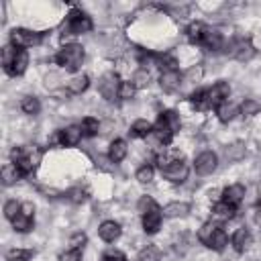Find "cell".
<instances>
[{"instance_id": "25", "label": "cell", "mask_w": 261, "mask_h": 261, "mask_svg": "<svg viewBox=\"0 0 261 261\" xmlns=\"http://www.w3.org/2000/svg\"><path fill=\"white\" fill-rule=\"evenodd\" d=\"M151 130H153V124L149 120H145V118H139V120H135L130 124V130L128 133L133 137H137V139H147L151 135Z\"/></svg>"}, {"instance_id": "16", "label": "cell", "mask_w": 261, "mask_h": 261, "mask_svg": "<svg viewBox=\"0 0 261 261\" xmlns=\"http://www.w3.org/2000/svg\"><path fill=\"white\" fill-rule=\"evenodd\" d=\"M200 45H204V49H208V51H218V49H222V45H224V39H222V35L216 31V29H206V33H204V37H202V43Z\"/></svg>"}, {"instance_id": "43", "label": "cell", "mask_w": 261, "mask_h": 261, "mask_svg": "<svg viewBox=\"0 0 261 261\" xmlns=\"http://www.w3.org/2000/svg\"><path fill=\"white\" fill-rule=\"evenodd\" d=\"M86 243H88V237H86L84 232H75V234H71V239H69V249L82 251Z\"/></svg>"}, {"instance_id": "15", "label": "cell", "mask_w": 261, "mask_h": 261, "mask_svg": "<svg viewBox=\"0 0 261 261\" xmlns=\"http://www.w3.org/2000/svg\"><path fill=\"white\" fill-rule=\"evenodd\" d=\"M98 234H100L102 241L114 243V241L120 237V224L114 222V220H104V222L98 226Z\"/></svg>"}, {"instance_id": "19", "label": "cell", "mask_w": 261, "mask_h": 261, "mask_svg": "<svg viewBox=\"0 0 261 261\" xmlns=\"http://www.w3.org/2000/svg\"><path fill=\"white\" fill-rule=\"evenodd\" d=\"M234 212H237L234 206H230V204H226L224 200H220V202H216L214 208H212V220H214V222L230 220V218L234 216Z\"/></svg>"}, {"instance_id": "14", "label": "cell", "mask_w": 261, "mask_h": 261, "mask_svg": "<svg viewBox=\"0 0 261 261\" xmlns=\"http://www.w3.org/2000/svg\"><path fill=\"white\" fill-rule=\"evenodd\" d=\"M157 124H161L163 128H167V130H171L175 135L179 130V126H181V118H179V114L175 110H165V112L159 114Z\"/></svg>"}, {"instance_id": "2", "label": "cell", "mask_w": 261, "mask_h": 261, "mask_svg": "<svg viewBox=\"0 0 261 261\" xmlns=\"http://www.w3.org/2000/svg\"><path fill=\"white\" fill-rule=\"evenodd\" d=\"M84 57H86L84 47H82V45H77V43H69V45H63V47L55 53V63H57V65H61L63 69L75 71L77 67H82Z\"/></svg>"}, {"instance_id": "34", "label": "cell", "mask_w": 261, "mask_h": 261, "mask_svg": "<svg viewBox=\"0 0 261 261\" xmlns=\"http://www.w3.org/2000/svg\"><path fill=\"white\" fill-rule=\"evenodd\" d=\"M137 261H161V253L157 247L149 245V247L141 249V253L137 255Z\"/></svg>"}, {"instance_id": "32", "label": "cell", "mask_w": 261, "mask_h": 261, "mask_svg": "<svg viewBox=\"0 0 261 261\" xmlns=\"http://www.w3.org/2000/svg\"><path fill=\"white\" fill-rule=\"evenodd\" d=\"M218 226H220V224H218V222H214V220H208V222H204V224L200 226V230H198V241H200L202 245H206Z\"/></svg>"}, {"instance_id": "11", "label": "cell", "mask_w": 261, "mask_h": 261, "mask_svg": "<svg viewBox=\"0 0 261 261\" xmlns=\"http://www.w3.org/2000/svg\"><path fill=\"white\" fill-rule=\"evenodd\" d=\"M82 137H84L82 126L71 124V126L59 130V145H63V147H75V145H80Z\"/></svg>"}, {"instance_id": "27", "label": "cell", "mask_w": 261, "mask_h": 261, "mask_svg": "<svg viewBox=\"0 0 261 261\" xmlns=\"http://www.w3.org/2000/svg\"><path fill=\"white\" fill-rule=\"evenodd\" d=\"M237 114H239V108L234 104H228V102H224V104H220L216 108V116H218L220 122H230Z\"/></svg>"}, {"instance_id": "37", "label": "cell", "mask_w": 261, "mask_h": 261, "mask_svg": "<svg viewBox=\"0 0 261 261\" xmlns=\"http://www.w3.org/2000/svg\"><path fill=\"white\" fill-rule=\"evenodd\" d=\"M16 55H18V47H14L12 43L10 45H6L4 49H2V65H4V69L16 59Z\"/></svg>"}, {"instance_id": "28", "label": "cell", "mask_w": 261, "mask_h": 261, "mask_svg": "<svg viewBox=\"0 0 261 261\" xmlns=\"http://www.w3.org/2000/svg\"><path fill=\"white\" fill-rule=\"evenodd\" d=\"M206 24L204 22H192L190 27H188V31H186V35H188V39H190V43H202V37H204V33H206Z\"/></svg>"}, {"instance_id": "44", "label": "cell", "mask_w": 261, "mask_h": 261, "mask_svg": "<svg viewBox=\"0 0 261 261\" xmlns=\"http://www.w3.org/2000/svg\"><path fill=\"white\" fill-rule=\"evenodd\" d=\"M59 261H82V251H77V249H67L65 253L59 255Z\"/></svg>"}, {"instance_id": "5", "label": "cell", "mask_w": 261, "mask_h": 261, "mask_svg": "<svg viewBox=\"0 0 261 261\" xmlns=\"http://www.w3.org/2000/svg\"><path fill=\"white\" fill-rule=\"evenodd\" d=\"M161 171H163V177H165L167 181H171V184H184V181L188 179L190 167H188V163H186L184 159H175V161H171L167 167H163Z\"/></svg>"}, {"instance_id": "21", "label": "cell", "mask_w": 261, "mask_h": 261, "mask_svg": "<svg viewBox=\"0 0 261 261\" xmlns=\"http://www.w3.org/2000/svg\"><path fill=\"white\" fill-rule=\"evenodd\" d=\"M88 86H90V77H88L86 73H77V75H73V77L67 82V92L73 94V96H77V94L86 92Z\"/></svg>"}, {"instance_id": "3", "label": "cell", "mask_w": 261, "mask_h": 261, "mask_svg": "<svg viewBox=\"0 0 261 261\" xmlns=\"http://www.w3.org/2000/svg\"><path fill=\"white\" fill-rule=\"evenodd\" d=\"M10 41L14 47L18 49H27V47H35L43 41V35L37 33V31H31V29H14L10 33Z\"/></svg>"}, {"instance_id": "30", "label": "cell", "mask_w": 261, "mask_h": 261, "mask_svg": "<svg viewBox=\"0 0 261 261\" xmlns=\"http://www.w3.org/2000/svg\"><path fill=\"white\" fill-rule=\"evenodd\" d=\"M20 110H22L24 114H31V116L39 114V112H41V102H39V98H35V96H24L22 102H20Z\"/></svg>"}, {"instance_id": "39", "label": "cell", "mask_w": 261, "mask_h": 261, "mask_svg": "<svg viewBox=\"0 0 261 261\" xmlns=\"http://www.w3.org/2000/svg\"><path fill=\"white\" fill-rule=\"evenodd\" d=\"M67 200L69 202H73V204H84L86 200H88V192L84 190V188H71L69 192H67Z\"/></svg>"}, {"instance_id": "9", "label": "cell", "mask_w": 261, "mask_h": 261, "mask_svg": "<svg viewBox=\"0 0 261 261\" xmlns=\"http://www.w3.org/2000/svg\"><path fill=\"white\" fill-rule=\"evenodd\" d=\"M208 92V102H210V108H218L220 104L228 102V96H230V86L228 82H216Z\"/></svg>"}, {"instance_id": "46", "label": "cell", "mask_w": 261, "mask_h": 261, "mask_svg": "<svg viewBox=\"0 0 261 261\" xmlns=\"http://www.w3.org/2000/svg\"><path fill=\"white\" fill-rule=\"evenodd\" d=\"M243 153H245L243 145H232V147H228V151H226V157H230V159H239Z\"/></svg>"}, {"instance_id": "38", "label": "cell", "mask_w": 261, "mask_h": 261, "mask_svg": "<svg viewBox=\"0 0 261 261\" xmlns=\"http://www.w3.org/2000/svg\"><path fill=\"white\" fill-rule=\"evenodd\" d=\"M149 77H151V75H149V71H147L145 67H141V69H137V71L133 73V80H130V82H133V84H135V88L139 90V88H145V86L149 84Z\"/></svg>"}, {"instance_id": "35", "label": "cell", "mask_w": 261, "mask_h": 261, "mask_svg": "<svg viewBox=\"0 0 261 261\" xmlns=\"http://www.w3.org/2000/svg\"><path fill=\"white\" fill-rule=\"evenodd\" d=\"M259 110H261V104H259L257 100L247 98V100L241 104V114H243V116H255V114H259Z\"/></svg>"}, {"instance_id": "13", "label": "cell", "mask_w": 261, "mask_h": 261, "mask_svg": "<svg viewBox=\"0 0 261 261\" xmlns=\"http://www.w3.org/2000/svg\"><path fill=\"white\" fill-rule=\"evenodd\" d=\"M161 220H163V212H161V208H155V210L143 214V230H145L147 234L157 232V230L161 228Z\"/></svg>"}, {"instance_id": "12", "label": "cell", "mask_w": 261, "mask_h": 261, "mask_svg": "<svg viewBox=\"0 0 261 261\" xmlns=\"http://www.w3.org/2000/svg\"><path fill=\"white\" fill-rule=\"evenodd\" d=\"M222 200H224L226 204L239 208V204L245 200V186H243V184H230L228 188H224Z\"/></svg>"}, {"instance_id": "22", "label": "cell", "mask_w": 261, "mask_h": 261, "mask_svg": "<svg viewBox=\"0 0 261 261\" xmlns=\"http://www.w3.org/2000/svg\"><path fill=\"white\" fill-rule=\"evenodd\" d=\"M163 216L165 218H179V216H186L190 212V204L186 202H169L167 206H163Z\"/></svg>"}, {"instance_id": "31", "label": "cell", "mask_w": 261, "mask_h": 261, "mask_svg": "<svg viewBox=\"0 0 261 261\" xmlns=\"http://www.w3.org/2000/svg\"><path fill=\"white\" fill-rule=\"evenodd\" d=\"M80 126H82V130H84V137H96L98 130H100V120L94 118V116H86Z\"/></svg>"}, {"instance_id": "47", "label": "cell", "mask_w": 261, "mask_h": 261, "mask_svg": "<svg viewBox=\"0 0 261 261\" xmlns=\"http://www.w3.org/2000/svg\"><path fill=\"white\" fill-rule=\"evenodd\" d=\"M253 218H255V222H257V224H261V204L255 208V212H253Z\"/></svg>"}, {"instance_id": "1", "label": "cell", "mask_w": 261, "mask_h": 261, "mask_svg": "<svg viewBox=\"0 0 261 261\" xmlns=\"http://www.w3.org/2000/svg\"><path fill=\"white\" fill-rule=\"evenodd\" d=\"M10 157H12V163H16L18 169L24 175H29L37 169L43 153H41V149H37V145H24V147H14L10 151Z\"/></svg>"}, {"instance_id": "41", "label": "cell", "mask_w": 261, "mask_h": 261, "mask_svg": "<svg viewBox=\"0 0 261 261\" xmlns=\"http://www.w3.org/2000/svg\"><path fill=\"white\" fill-rule=\"evenodd\" d=\"M153 175H155L153 165H143V167L137 169V179H139L141 184H151V181H153Z\"/></svg>"}, {"instance_id": "26", "label": "cell", "mask_w": 261, "mask_h": 261, "mask_svg": "<svg viewBox=\"0 0 261 261\" xmlns=\"http://www.w3.org/2000/svg\"><path fill=\"white\" fill-rule=\"evenodd\" d=\"M226 245H228V237H226L224 228H220V226L214 230V234H212V237H210V241L206 243V247H208V249H212V251H222Z\"/></svg>"}, {"instance_id": "40", "label": "cell", "mask_w": 261, "mask_h": 261, "mask_svg": "<svg viewBox=\"0 0 261 261\" xmlns=\"http://www.w3.org/2000/svg\"><path fill=\"white\" fill-rule=\"evenodd\" d=\"M20 206H22L20 202H16V200H8V202L4 204V216H6V218L12 222V220H14V218L20 214Z\"/></svg>"}, {"instance_id": "24", "label": "cell", "mask_w": 261, "mask_h": 261, "mask_svg": "<svg viewBox=\"0 0 261 261\" xmlns=\"http://www.w3.org/2000/svg\"><path fill=\"white\" fill-rule=\"evenodd\" d=\"M33 226H35V216H33V214H24L22 210H20V214L12 220V228H14L16 232H29V230H33Z\"/></svg>"}, {"instance_id": "23", "label": "cell", "mask_w": 261, "mask_h": 261, "mask_svg": "<svg viewBox=\"0 0 261 261\" xmlns=\"http://www.w3.org/2000/svg\"><path fill=\"white\" fill-rule=\"evenodd\" d=\"M22 175H24V173L18 169L16 163H6V165L2 167V184H4V186H12V184H16Z\"/></svg>"}, {"instance_id": "42", "label": "cell", "mask_w": 261, "mask_h": 261, "mask_svg": "<svg viewBox=\"0 0 261 261\" xmlns=\"http://www.w3.org/2000/svg\"><path fill=\"white\" fill-rule=\"evenodd\" d=\"M135 94H137V88H135L133 82H122L120 84V90H118L120 100H130V98H135Z\"/></svg>"}, {"instance_id": "45", "label": "cell", "mask_w": 261, "mask_h": 261, "mask_svg": "<svg viewBox=\"0 0 261 261\" xmlns=\"http://www.w3.org/2000/svg\"><path fill=\"white\" fill-rule=\"evenodd\" d=\"M102 261H126V257H124V253H120V251H106L104 255H102Z\"/></svg>"}, {"instance_id": "4", "label": "cell", "mask_w": 261, "mask_h": 261, "mask_svg": "<svg viewBox=\"0 0 261 261\" xmlns=\"http://www.w3.org/2000/svg\"><path fill=\"white\" fill-rule=\"evenodd\" d=\"M65 27H67V33L69 35H84V33H90L94 24H92V18L88 14H84L80 10H73L69 14Z\"/></svg>"}, {"instance_id": "18", "label": "cell", "mask_w": 261, "mask_h": 261, "mask_svg": "<svg viewBox=\"0 0 261 261\" xmlns=\"http://www.w3.org/2000/svg\"><path fill=\"white\" fill-rule=\"evenodd\" d=\"M230 243H232V247H234L237 253H245L251 247L253 237H251V232L247 228H237L234 234H232V239H230Z\"/></svg>"}, {"instance_id": "36", "label": "cell", "mask_w": 261, "mask_h": 261, "mask_svg": "<svg viewBox=\"0 0 261 261\" xmlns=\"http://www.w3.org/2000/svg\"><path fill=\"white\" fill-rule=\"evenodd\" d=\"M155 208H159V206H157V202H155L151 196H141L139 202H137V210H139L141 214H147V212H151V210H155Z\"/></svg>"}, {"instance_id": "6", "label": "cell", "mask_w": 261, "mask_h": 261, "mask_svg": "<svg viewBox=\"0 0 261 261\" xmlns=\"http://www.w3.org/2000/svg\"><path fill=\"white\" fill-rule=\"evenodd\" d=\"M226 51H228V55H230V57H234V59H237V61H241V63L251 61V59H253V55H255V47L251 45V41H249V39H237V41H232V43H230V47H228Z\"/></svg>"}, {"instance_id": "10", "label": "cell", "mask_w": 261, "mask_h": 261, "mask_svg": "<svg viewBox=\"0 0 261 261\" xmlns=\"http://www.w3.org/2000/svg\"><path fill=\"white\" fill-rule=\"evenodd\" d=\"M216 165H218V157L212 151H202L194 161V167H196L198 175H210L216 169Z\"/></svg>"}, {"instance_id": "20", "label": "cell", "mask_w": 261, "mask_h": 261, "mask_svg": "<svg viewBox=\"0 0 261 261\" xmlns=\"http://www.w3.org/2000/svg\"><path fill=\"white\" fill-rule=\"evenodd\" d=\"M126 153H128V147H126V143L122 139H114L110 143V147H108V159L112 163H120L126 157Z\"/></svg>"}, {"instance_id": "29", "label": "cell", "mask_w": 261, "mask_h": 261, "mask_svg": "<svg viewBox=\"0 0 261 261\" xmlns=\"http://www.w3.org/2000/svg\"><path fill=\"white\" fill-rule=\"evenodd\" d=\"M190 102L194 104V108H196V110H208V108H210L208 92H206V90H196V92H192Z\"/></svg>"}, {"instance_id": "33", "label": "cell", "mask_w": 261, "mask_h": 261, "mask_svg": "<svg viewBox=\"0 0 261 261\" xmlns=\"http://www.w3.org/2000/svg\"><path fill=\"white\" fill-rule=\"evenodd\" d=\"M33 255L35 253L31 249H10L6 253V261H31Z\"/></svg>"}, {"instance_id": "17", "label": "cell", "mask_w": 261, "mask_h": 261, "mask_svg": "<svg viewBox=\"0 0 261 261\" xmlns=\"http://www.w3.org/2000/svg\"><path fill=\"white\" fill-rule=\"evenodd\" d=\"M27 65H29V53H27V49H18V55H16V59L4 69L8 75H12V77H16V75H22L24 73V69H27Z\"/></svg>"}, {"instance_id": "7", "label": "cell", "mask_w": 261, "mask_h": 261, "mask_svg": "<svg viewBox=\"0 0 261 261\" xmlns=\"http://www.w3.org/2000/svg\"><path fill=\"white\" fill-rule=\"evenodd\" d=\"M120 84H122V82L118 80V75H116L114 71H110V73H104V75L100 77V82H98V90H100L102 98H106V100H114V98H118Z\"/></svg>"}, {"instance_id": "48", "label": "cell", "mask_w": 261, "mask_h": 261, "mask_svg": "<svg viewBox=\"0 0 261 261\" xmlns=\"http://www.w3.org/2000/svg\"><path fill=\"white\" fill-rule=\"evenodd\" d=\"M259 204H261V188H259Z\"/></svg>"}, {"instance_id": "8", "label": "cell", "mask_w": 261, "mask_h": 261, "mask_svg": "<svg viewBox=\"0 0 261 261\" xmlns=\"http://www.w3.org/2000/svg\"><path fill=\"white\" fill-rule=\"evenodd\" d=\"M159 84H161V90L167 92V94H173L181 88L184 84V75L177 71V69H163L161 71V77H159Z\"/></svg>"}]
</instances>
